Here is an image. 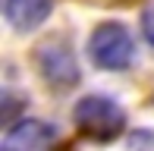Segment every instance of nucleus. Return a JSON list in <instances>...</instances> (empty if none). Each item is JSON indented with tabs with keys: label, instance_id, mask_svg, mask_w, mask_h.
<instances>
[{
	"label": "nucleus",
	"instance_id": "f257e3e1",
	"mask_svg": "<svg viewBox=\"0 0 154 151\" xmlns=\"http://www.w3.org/2000/svg\"><path fill=\"white\" fill-rule=\"evenodd\" d=\"M88 57L97 69L123 72L135 63V41L123 22H101L88 38Z\"/></svg>",
	"mask_w": 154,
	"mask_h": 151
},
{
	"label": "nucleus",
	"instance_id": "f03ea898",
	"mask_svg": "<svg viewBox=\"0 0 154 151\" xmlns=\"http://www.w3.org/2000/svg\"><path fill=\"white\" fill-rule=\"evenodd\" d=\"M75 126L94 142H110L126 129V110L107 94H85L75 104Z\"/></svg>",
	"mask_w": 154,
	"mask_h": 151
},
{
	"label": "nucleus",
	"instance_id": "7ed1b4c3",
	"mask_svg": "<svg viewBox=\"0 0 154 151\" xmlns=\"http://www.w3.org/2000/svg\"><path fill=\"white\" fill-rule=\"evenodd\" d=\"M35 63H38V72L44 76L47 85L54 88H72L79 82V60H75V51L66 38H47L44 44H38L35 51Z\"/></svg>",
	"mask_w": 154,
	"mask_h": 151
},
{
	"label": "nucleus",
	"instance_id": "20e7f679",
	"mask_svg": "<svg viewBox=\"0 0 154 151\" xmlns=\"http://www.w3.org/2000/svg\"><path fill=\"white\" fill-rule=\"evenodd\" d=\"M57 145V129L44 120H19L6 129L3 148L0 151H54Z\"/></svg>",
	"mask_w": 154,
	"mask_h": 151
},
{
	"label": "nucleus",
	"instance_id": "39448f33",
	"mask_svg": "<svg viewBox=\"0 0 154 151\" xmlns=\"http://www.w3.org/2000/svg\"><path fill=\"white\" fill-rule=\"evenodd\" d=\"M54 10V0H6L3 13H6V22L13 25L16 32H32L51 16Z\"/></svg>",
	"mask_w": 154,
	"mask_h": 151
},
{
	"label": "nucleus",
	"instance_id": "423d86ee",
	"mask_svg": "<svg viewBox=\"0 0 154 151\" xmlns=\"http://www.w3.org/2000/svg\"><path fill=\"white\" fill-rule=\"evenodd\" d=\"M142 32H145V38H148V44L154 47V3L142 13Z\"/></svg>",
	"mask_w": 154,
	"mask_h": 151
},
{
	"label": "nucleus",
	"instance_id": "0eeeda50",
	"mask_svg": "<svg viewBox=\"0 0 154 151\" xmlns=\"http://www.w3.org/2000/svg\"><path fill=\"white\" fill-rule=\"evenodd\" d=\"M104 3H132V0H104Z\"/></svg>",
	"mask_w": 154,
	"mask_h": 151
}]
</instances>
